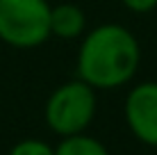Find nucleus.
<instances>
[{
  "label": "nucleus",
  "instance_id": "1",
  "mask_svg": "<svg viewBox=\"0 0 157 155\" xmlns=\"http://www.w3.org/2000/svg\"><path fill=\"white\" fill-rule=\"evenodd\" d=\"M141 46L121 23H102L84 34L78 50V78L94 89H118L137 76Z\"/></svg>",
  "mask_w": 157,
  "mask_h": 155
},
{
  "label": "nucleus",
  "instance_id": "2",
  "mask_svg": "<svg viewBox=\"0 0 157 155\" xmlns=\"http://www.w3.org/2000/svg\"><path fill=\"white\" fill-rule=\"evenodd\" d=\"M48 0H0V41L30 50L50 39Z\"/></svg>",
  "mask_w": 157,
  "mask_h": 155
},
{
  "label": "nucleus",
  "instance_id": "3",
  "mask_svg": "<svg viewBox=\"0 0 157 155\" xmlns=\"http://www.w3.org/2000/svg\"><path fill=\"white\" fill-rule=\"evenodd\" d=\"M46 123L55 135L68 137L84 132L96 116V89L84 80H68L48 96Z\"/></svg>",
  "mask_w": 157,
  "mask_h": 155
},
{
  "label": "nucleus",
  "instance_id": "4",
  "mask_svg": "<svg viewBox=\"0 0 157 155\" xmlns=\"http://www.w3.org/2000/svg\"><path fill=\"white\" fill-rule=\"evenodd\" d=\"M123 114L125 123L134 137L146 146L157 148V82L146 80V82L134 84L125 96L123 103Z\"/></svg>",
  "mask_w": 157,
  "mask_h": 155
},
{
  "label": "nucleus",
  "instance_id": "5",
  "mask_svg": "<svg viewBox=\"0 0 157 155\" xmlns=\"http://www.w3.org/2000/svg\"><path fill=\"white\" fill-rule=\"evenodd\" d=\"M86 32V16L82 7L62 2L50 9V34L59 39H78Z\"/></svg>",
  "mask_w": 157,
  "mask_h": 155
},
{
  "label": "nucleus",
  "instance_id": "6",
  "mask_svg": "<svg viewBox=\"0 0 157 155\" xmlns=\"http://www.w3.org/2000/svg\"><path fill=\"white\" fill-rule=\"evenodd\" d=\"M55 155H109V151L100 139L78 132V135L62 137V141L55 146Z\"/></svg>",
  "mask_w": 157,
  "mask_h": 155
},
{
  "label": "nucleus",
  "instance_id": "7",
  "mask_svg": "<svg viewBox=\"0 0 157 155\" xmlns=\"http://www.w3.org/2000/svg\"><path fill=\"white\" fill-rule=\"evenodd\" d=\"M9 155H55V148L43 139H21L9 148Z\"/></svg>",
  "mask_w": 157,
  "mask_h": 155
},
{
  "label": "nucleus",
  "instance_id": "8",
  "mask_svg": "<svg viewBox=\"0 0 157 155\" xmlns=\"http://www.w3.org/2000/svg\"><path fill=\"white\" fill-rule=\"evenodd\" d=\"M121 2L134 14H148L157 7V0H121Z\"/></svg>",
  "mask_w": 157,
  "mask_h": 155
}]
</instances>
